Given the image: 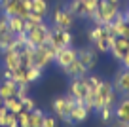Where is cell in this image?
Masks as SVG:
<instances>
[{"label": "cell", "mask_w": 129, "mask_h": 127, "mask_svg": "<svg viewBox=\"0 0 129 127\" xmlns=\"http://www.w3.org/2000/svg\"><path fill=\"white\" fill-rule=\"evenodd\" d=\"M97 114L101 116V119L103 121H110V119H112V106H103L101 110H97Z\"/></svg>", "instance_id": "f1b7e54d"}, {"label": "cell", "mask_w": 129, "mask_h": 127, "mask_svg": "<svg viewBox=\"0 0 129 127\" xmlns=\"http://www.w3.org/2000/svg\"><path fill=\"white\" fill-rule=\"evenodd\" d=\"M74 19H76V17H74L69 10L64 8V6H57V8H53V13H51L53 27L70 30V28H72V25H74Z\"/></svg>", "instance_id": "277c9868"}, {"label": "cell", "mask_w": 129, "mask_h": 127, "mask_svg": "<svg viewBox=\"0 0 129 127\" xmlns=\"http://www.w3.org/2000/svg\"><path fill=\"white\" fill-rule=\"evenodd\" d=\"M15 93H17V82L15 80H2L0 82V97L2 99H10V97H15Z\"/></svg>", "instance_id": "2e32d148"}, {"label": "cell", "mask_w": 129, "mask_h": 127, "mask_svg": "<svg viewBox=\"0 0 129 127\" xmlns=\"http://www.w3.org/2000/svg\"><path fill=\"white\" fill-rule=\"evenodd\" d=\"M28 87H30V85H28V83H23V85H17V93H15V97L17 99H23V97H27L28 95Z\"/></svg>", "instance_id": "4dcf8cb0"}, {"label": "cell", "mask_w": 129, "mask_h": 127, "mask_svg": "<svg viewBox=\"0 0 129 127\" xmlns=\"http://www.w3.org/2000/svg\"><path fill=\"white\" fill-rule=\"evenodd\" d=\"M30 12L38 13V15H42V17H48V13H49L48 0H30Z\"/></svg>", "instance_id": "ffe728a7"}, {"label": "cell", "mask_w": 129, "mask_h": 127, "mask_svg": "<svg viewBox=\"0 0 129 127\" xmlns=\"http://www.w3.org/2000/svg\"><path fill=\"white\" fill-rule=\"evenodd\" d=\"M46 112L40 110V108H34L30 112V127H42V121H44Z\"/></svg>", "instance_id": "cb8c5ba5"}, {"label": "cell", "mask_w": 129, "mask_h": 127, "mask_svg": "<svg viewBox=\"0 0 129 127\" xmlns=\"http://www.w3.org/2000/svg\"><path fill=\"white\" fill-rule=\"evenodd\" d=\"M13 42H15V34H12V32L2 34L0 36V53H4L6 49H10L13 46Z\"/></svg>", "instance_id": "7402d4cb"}, {"label": "cell", "mask_w": 129, "mask_h": 127, "mask_svg": "<svg viewBox=\"0 0 129 127\" xmlns=\"http://www.w3.org/2000/svg\"><path fill=\"white\" fill-rule=\"evenodd\" d=\"M8 27L12 34H19V32H25V19L19 15H12L8 17Z\"/></svg>", "instance_id": "d6986e66"}, {"label": "cell", "mask_w": 129, "mask_h": 127, "mask_svg": "<svg viewBox=\"0 0 129 127\" xmlns=\"http://www.w3.org/2000/svg\"><path fill=\"white\" fill-rule=\"evenodd\" d=\"M63 72H64V74H67V76H70V78H84V76H87V68H85L84 67V65H82L80 63V61H72V63H70L69 65V67H64L63 68Z\"/></svg>", "instance_id": "9a60e30c"}, {"label": "cell", "mask_w": 129, "mask_h": 127, "mask_svg": "<svg viewBox=\"0 0 129 127\" xmlns=\"http://www.w3.org/2000/svg\"><path fill=\"white\" fill-rule=\"evenodd\" d=\"M125 53H129V38H123V36H116V40L110 46V55L116 61H121Z\"/></svg>", "instance_id": "9c48e42d"}, {"label": "cell", "mask_w": 129, "mask_h": 127, "mask_svg": "<svg viewBox=\"0 0 129 127\" xmlns=\"http://www.w3.org/2000/svg\"><path fill=\"white\" fill-rule=\"evenodd\" d=\"M51 108H53V114L57 116V119H61L63 123L70 121V118H69L70 108H69V104H67V97L64 95L55 97V99L51 101Z\"/></svg>", "instance_id": "ba28073f"}, {"label": "cell", "mask_w": 129, "mask_h": 127, "mask_svg": "<svg viewBox=\"0 0 129 127\" xmlns=\"http://www.w3.org/2000/svg\"><path fill=\"white\" fill-rule=\"evenodd\" d=\"M2 104H4V99H2V97H0V106H2Z\"/></svg>", "instance_id": "74e56055"}, {"label": "cell", "mask_w": 129, "mask_h": 127, "mask_svg": "<svg viewBox=\"0 0 129 127\" xmlns=\"http://www.w3.org/2000/svg\"><path fill=\"white\" fill-rule=\"evenodd\" d=\"M112 87L118 95L121 97H129V68L121 67L120 70L116 72L114 76V82H112Z\"/></svg>", "instance_id": "5b68a950"}, {"label": "cell", "mask_w": 129, "mask_h": 127, "mask_svg": "<svg viewBox=\"0 0 129 127\" xmlns=\"http://www.w3.org/2000/svg\"><path fill=\"white\" fill-rule=\"evenodd\" d=\"M64 125H67V127H74V123H72V121H67Z\"/></svg>", "instance_id": "d590c367"}, {"label": "cell", "mask_w": 129, "mask_h": 127, "mask_svg": "<svg viewBox=\"0 0 129 127\" xmlns=\"http://www.w3.org/2000/svg\"><path fill=\"white\" fill-rule=\"evenodd\" d=\"M114 118L120 119V121L129 123V97H121L114 104Z\"/></svg>", "instance_id": "5bb4252c"}, {"label": "cell", "mask_w": 129, "mask_h": 127, "mask_svg": "<svg viewBox=\"0 0 129 127\" xmlns=\"http://www.w3.org/2000/svg\"><path fill=\"white\" fill-rule=\"evenodd\" d=\"M110 4H120V0H108Z\"/></svg>", "instance_id": "8d00e7d4"}, {"label": "cell", "mask_w": 129, "mask_h": 127, "mask_svg": "<svg viewBox=\"0 0 129 127\" xmlns=\"http://www.w3.org/2000/svg\"><path fill=\"white\" fill-rule=\"evenodd\" d=\"M44 76V70L38 67H28L27 68V83H34Z\"/></svg>", "instance_id": "603a6c76"}, {"label": "cell", "mask_w": 129, "mask_h": 127, "mask_svg": "<svg viewBox=\"0 0 129 127\" xmlns=\"http://www.w3.org/2000/svg\"><path fill=\"white\" fill-rule=\"evenodd\" d=\"M21 103H23V110H27V112H32L34 108H36V103H34V99H30V97H23L21 99Z\"/></svg>", "instance_id": "f546056e"}, {"label": "cell", "mask_w": 129, "mask_h": 127, "mask_svg": "<svg viewBox=\"0 0 129 127\" xmlns=\"http://www.w3.org/2000/svg\"><path fill=\"white\" fill-rule=\"evenodd\" d=\"M114 40H116L114 36H108L106 32H103L101 38L93 42V48H95L97 53H110V46H112Z\"/></svg>", "instance_id": "e0dca14e"}, {"label": "cell", "mask_w": 129, "mask_h": 127, "mask_svg": "<svg viewBox=\"0 0 129 127\" xmlns=\"http://www.w3.org/2000/svg\"><path fill=\"white\" fill-rule=\"evenodd\" d=\"M127 10H129V4H127Z\"/></svg>", "instance_id": "ab89813d"}, {"label": "cell", "mask_w": 129, "mask_h": 127, "mask_svg": "<svg viewBox=\"0 0 129 127\" xmlns=\"http://www.w3.org/2000/svg\"><path fill=\"white\" fill-rule=\"evenodd\" d=\"M78 61H80L87 70L95 68V65H97V51H95V48H82V49H78Z\"/></svg>", "instance_id": "8fae6325"}, {"label": "cell", "mask_w": 129, "mask_h": 127, "mask_svg": "<svg viewBox=\"0 0 129 127\" xmlns=\"http://www.w3.org/2000/svg\"><path fill=\"white\" fill-rule=\"evenodd\" d=\"M64 8L69 10L76 19H85V10H84V2L82 0H70Z\"/></svg>", "instance_id": "ac0fdd59"}, {"label": "cell", "mask_w": 129, "mask_h": 127, "mask_svg": "<svg viewBox=\"0 0 129 127\" xmlns=\"http://www.w3.org/2000/svg\"><path fill=\"white\" fill-rule=\"evenodd\" d=\"M87 80L84 78H72V82H70V87H69V93L74 97V99H84L85 95H87Z\"/></svg>", "instance_id": "7c38bea8"}, {"label": "cell", "mask_w": 129, "mask_h": 127, "mask_svg": "<svg viewBox=\"0 0 129 127\" xmlns=\"http://www.w3.org/2000/svg\"><path fill=\"white\" fill-rule=\"evenodd\" d=\"M17 123H19V127H30V112L21 110L17 114Z\"/></svg>", "instance_id": "4316f807"}, {"label": "cell", "mask_w": 129, "mask_h": 127, "mask_svg": "<svg viewBox=\"0 0 129 127\" xmlns=\"http://www.w3.org/2000/svg\"><path fill=\"white\" fill-rule=\"evenodd\" d=\"M4 106L8 108V112H12V114H19L21 110H23V103H21L17 97H10V99H4Z\"/></svg>", "instance_id": "44dd1931"}, {"label": "cell", "mask_w": 129, "mask_h": 127, "mask_svg": "<svg viewBox=\"0 0 129 127\" xmlns=\"http://www.w3.org/2000/svg\"><path fill=\"white\" fill-rule=\"evenodd\" d=\"M49 34H51V27L46 21H42L40 25H36L30 30H27V44H30L32 48H38V46L46 44L49 40Z\"/></svg>", "instance_id": "3957f363"}, {"label": "cell", "mask_w": 129, "mask_h": 127, "mask_svg": "<svg viewBox=\"0 0 129 127\" xmlns=\"http://www.w3.org/2000/svg\"><path fill=\"white\" fill-rule=\"evenodd\" d=\"M78 59V49L72 48V46H69V48H61L57 49L55 57H53V63L57 65L59 68H64V67H69L72 61Z\"/></svg>", "instance_id": "52a82bcc"}, {"label": "cell", "mask_w": 129, "mask_h": 127, "mask_svg": "<svg viewBox=\"0 0 129 127\" xmlns=\"http://www.w3.org/2000/svg\"><path fill=\"white\" fill-rule=\"evenodd\" d=\"M87 116H89V110L85 108L84 99H76V106H74L72 110H70V114H69L70 121L72 123H84L85 119H87Z\"/></svg>", "instance_id": "4fadbf2b"}, {"label": "cell", "mask_w": 129, "mask_h": 127, "mask_svg": "<svg viewBox=\"0 0 129 127\" xmlns=\"http://www.w3.org/2000/svg\"><path fill=\"white\" fill-rule=\"evenodd\" d=\"M0 127H6V125H0Z\"/></svg>", "instance_id": "f35d334b"}, {"label": "cell", "mask_w": 129, "mask_h": 127, "mask_svg": "<svg viewBox=\"0 0 129 127\" xmlns=\"http://www.w3.org/2000/svg\"><path fill=\"white\" fill-rule=\"evenodd\" d=\"M49 42H51L57 49L69 48V46H72V34H70V30H67V28L53 27L51 28V34H49Z\"/></svg>", "instance_id": "8992f818"}, {"label": "cell", "mask_w": 129, "mask_h": 127, "mask_svg": "<svg viewBox=\"0 0 129 127\" xmlns=\"http://www.w3.org/2000/svg\"><path fill=\"white\" fill-rule=\"evenodd\" d=\"M2 63H4V68H10V70H15V68L21 67V53L19 49L15 48H10L2 53Z\"/></svg>", "instance_id": "30bf717a"}, {"label": "cell", "mask_w": 129, "mask_h": 127, "mask_svg": "<svg viewBox=\"0 0 129 127\" xmlns=\"http://www.w3.org/2000/svg\"><path fill=\"white\" fill-rule=\"evenodd\" d=\"M114 104H116V91L112 87V82L103 80L97 93H95V108L93 110L97 112V110H101L103 106H114Z\"/></svg>", "instance_id": "7a4b0ae2"}, {"label": "cell", "mask_w": 129, "mask_h": 127, "mask_svg": "<svg viewBox=\"0 0 129 127\" xmlns=\"http://www.w3.org/2000/svg\"><path fill=\"white\" fill-rule=\"evenodd\" d=\"M59 125V119H57L55 114H46L44 121H42V127H57Z\"/></svg>", "instance_id": "83f0119b"}, {"label": "cell", "mask_w": 129, "mask_h": 127, "mask_svg": "<svg viewBox=\"0 0 129 127\" xmlns=\"http://www.w3.org/2000/svg\"><path fill=\"white\" fill-rule=\"evenodd\" d=\"M123 17H125V23L129 25V10H125V12H123Z\"/></svg>", "instance_id": "e575fe53"}, {"label": "cell", "mask_w": 129, "mask_h": 127, "mask_svg": "<svg viewBox=\"0 0 129 127\" xmlns=\"http://www.w3.org/2000/svg\"><path fill=\"white\" fill-rule=\"evenodd\" d=\"M6 32H10V27H8V17L2 15V17H0V36L6 34Z\"/></svg>", "instance_id": "1f68e13d"}, {"label": "cell", "mask_w": 129, "mask_h": 127, "mask_svg": "<svg viewBox=\"0 0 129 127\" xmlns=\"http://www.w3.org/2000/svg\"><path fill=\"white\" fill-rule=\"evenodd\" d=\"M103 32H105V27H103V25H93L91 28H89L87 30V38H89V42H95V40H99L103 36Z\"/></svg>", "instance_id": "d4e9b609"}, {"label": "cell", "mask_w": 129, "mask_h": 127, "mask_svg": "<svg viewBox=\"0 0 129 127\" xmlns=\"http://www.w3.org/2000/svg\"><path fill=\"white\" fill-rule=\"evenodd\" d=\"M127 127H129V123H127Z\"/></svg>", "instance_id": "60d3db41"}, {"label": "cell", "mask_w": 129, "mask_h": 127, "mask_svg": "<svg viewBox=\"0 0 129 127\" xmlns=\"http://www.w3.org/2000/svg\"><path fill=\"white\" fill-rule=\"evenodd\" d=\"M120 63H121V67H123V68H129V53H125L123 59H121Z\"/></svg>", "instance_id": "d6a6232c"}, {"label": "cell", "mask_w": 129, "mask_h": 127, "mask_svg": "<svg viewBox=\"0 0 129 127\" xmlns=\"http://www.w3.org/2000/svg\"><path fill=\"white\" fill-rule=\"evenodd\" d=\"M82 2H84V10H85V19H91L93 12L99 6V0H82Z\"/></svg>", "instance_id": "484cf974"}, {"label": "cell", "mask_w": 129, "mask_h": 127, "mask_svg": "<svg viewBox=\"0 0 129 127\" xmlns=\"http://www.w3.org/2000/svg\"><path fill=\"white\" fill-rule=\"evenodd\" d=\"M118 12H120L118 4H110L108 0H99V6H97V10L93 12L91 21H93V25H106V23H112L114 17L118 15Z\"/></svg>", "instance_id": "6da1fadb"}, {"label": "cell", "mask_w": 129, "mask_h": 127, "mask_svg": "<svg viewBox=\"0 0 129 127\" xmlns=\"http://www.w3.org/2000/svg\"><path fill=\"white\" fill-rule=\"evenodd\" d=\"M112 127H127V123H125V121H120V119H116V123H114Z\"/></svg>", "instance_id": "836d02e7"}]
</instances>
